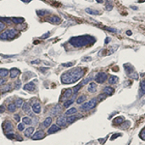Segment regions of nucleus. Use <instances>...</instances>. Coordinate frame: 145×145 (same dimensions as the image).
Instances as JSON below:
<instances>
[{
	"label": "nucleus",
	"instance_id": "f257e3e1",
	"mask_svg": "<svg viewBox=\"0 0 145 145\" xmlns=\"http://www.w3.org/2000/svg\"><path fill=\"white\" fill-rule=\"evenodd\" d=\"M84 72L85 71L82 68H75L69 72H66L61 76V82L64 84L74 83L84 76Z\"/></svg>",
	"mask_w": 145,
	"mask_h": 145
},
{
	"label": "nucleus",
	"instance_id": "f03ea898",
	"mask_svg": "<svg viewBox=\"0 0 145 145\" xmlns=\"http://www.w3.org/2000/svg\"><path fill=\"white\" fill-rule=\"evenodd\" d=\"M95 39L92 38L91 36H78V37H72L70 40L71 45H72L76 47H80V46H85L91 44H94Z\"/></svg>",
	"mask_w": 145,
	"mask_h": 145
},
{
	"label": "nucleus",
	"instance_id": "7ed1b4c3",
	"mask_svg": "<svg viewBox=\"0 0 145 145\" xmlns=\"http://www.w3.org/2000/svg\"><path fill=\"white\" fill-rule=\"evenodd\" d=\"M97 104H98V99L94 98V99H92L91 101H89L88 103H85L84 105H82V106H81V109H82V110H85V111L90 110V109H92L93 107H95V106H97Z\"/></svg>",
	"mask_w": 145,
	"mask_h": 145
},
{
	"label": "nucleus",
	"instance_id": "20e7f679",
	"mask_svg": "<svg viewBox=\"0 0 145 145\" xmlns=\"http://www.w3.org/2000/svg\"><path fill=\"white\" fill-rule=\"evenodd\" d=\"M106 78H107V75L106 74V72H99V74L96 76L95 80L98 83H103L106 80Z\"/></svg>",
	"mask_w": 145,
	"mask_h": 145
},
{
	"label": "nucleus",
	"instance_id": "39448f33",
	"mask_svg": "<svg viewBox=\"0 0 145 145\" xmlns=\"http://www.w3.org/2000/svg\"><path fill=\"white\" fill-rule=\"evenodd\" d=\"M3 129H4V131L9 133V132L13 131L14 126H13V124L10 122V121H5V122L3 123Z\"/></svg>",
	"mask_w": 145,
	"mask_h": 145
},
{
	"label": "nucleus",
	"instance_id": "423d86ee",
	"mask_svg": "<svg viewBox=\"0 0 145 145\" xmlns=\"http://www.w3.org/2000/svg\"><path fill=\"white\" fill-rule=\"evenodd\" d=\"M44 137H45V133L43 131H38L32 135V139H34V140H39Z\"/></svg>",
	"mask_w": 145,
	"mask_h": 145
},
{
	"label": "nucleus",
	"instance_id": "0eeeda50",
	"mask_svg": "<svg viewBox=\"0 0 145 145\" xmlns=\"http://www.w3.org/2000/svg\"><path fill=\"white\" fill-rule=\"evenodd\" d=\"M9 74H10V77L12 78H16L17 77H18L20 75V71L18 69H16V68H13L10 72H9Z\"/></svg>",
	"mask_w": 145,
	"mask_h": 145
},
{
	"label": "nucleus",
	"instance_id": "6e6552de",
	"mask_svg": "<svg viewBox=\"0 0 145 145\" xmlns=\"http://www.w3.org/2000/svg\"><path fill=\"white\" fill-rule=\"evenodd\" d=\"M35 88H36V86H35V83H34V82H29V83L25 84V85H24V87H23L24 90L29 91V92H33V91L35 90Z\"/></svg>",
	"mask_w": 145,
	"mask_h": 145
},
{
	"label": "nucleus",
	"instance_id": "1a4fd4ad",
	"mask_svg": "<svg viewBox=\"0 0 145 145\" xmlns=\"http://www.w3.org/2000/svg\"><path fill=\"white\" fill-rule=\"evenodd\" d=\"M66 125H67V118H65L64 116H62V117H59L57 119V126L65 127Z\"/></svg>",
	"mask_w": 145,
	"mask_h": 145
},
{
	"label": "nucleus",
	"instance_id": "9d476101",
	"mask_svg": "<svg viewBox=\"0 0 145 145\" xmlns=\"http://www.w3.org/2000/svg\"><path fill=\"white\" fill-rule=\"evenodd\" d=\"M72 89H66L65 91H64V93H63V98H61V100L62 101H65L66 99H69L70 98V96H72Z\"/></svg>",
	"mask_w": 145,
	"mask_h": 145
},
{
	"label": "nucleus",
	"instance_id": "9b49d317",
	"mask_svg": "<svg viewBox=\"0 0 145 145\" xmlns=\"http://www.w3.org/2000/svg\"><path fill=\"white\" fill-rule=\"evenodd\" d=\"M32 109H33L34 113L39 114L41 112V105L39 103H34V105L32 106Z\"/></svg>",
	"mask_w": 145,
	"mask_h": 145
},
{
	"label": "nucleus",
	"instance_id": "f8f14e48",
	"mask_svg": "<svg viewBox=\"0 0 145 145\" xmlns=\"http://www.w3.org/2000/svg\"><path fill=\"white\" fill-rule=\"evenodd\" d=\"M124 68H125V70H126V72H127V74L132 77V74H134V69H133L132 65L125 64V65H124Z\"/></svg>",
	"mask_w": 145,
	"mask_h": 145
},
{
	"label": "nucleus",
	"instance_id": "ddd939ff",
	"mask_svg": "<svg viewBox=\"0 0 145 145\" xmlns=\"http://www.w3.org/2000/svg\"><path fill=\"white\" fill-rule=\"evenodd\" d=\"M60 130V128L57 126V125H52L51 127H50V129H48V131H47V134H53V133H56V132H58Z\"/></svg>",
	"mask_w": 145,
	"mask_h": 145
},
{
	"label": "nucleus",
	"instance_id": "4468645a",
	"mask_svg": "<svg viewBox=\"0 0 145 145\" xmlns=\"http://www.w3.org/2000/svg\"><path fill=\"white\" fill-rule=\"evenodd\" d=\"M47 20L50 21V22H51V23H59V22L61 21V18L58 17H56V16H53V17H48Z\"/></svg>",
	"mask_w": 145,
	"mask_h": 145
},
{
	"label": "nucleus",
	"instance_id": "2eb2a0df",
	"mask_svg": "<svg viewBox=\"0 0 145 145\" xmlns=\"http://www.w3.org/2000/svg\"><path fill=\"white\" fill-rule=\"evenodd\" d=\"M51 123H52V118L51 117H47L46 119H45V121L43 122V126L44 127H50V125H51Z\"/></svg>",
	"mask_w": 145,
	"mask_h": 145
},
{
	"label": "nucleus",
	"instance_id": "dca6fc26",
	"mask_svg": "<svg viewBox=\"0 0 145 145\" xmlns=\"http://www.w3.org/2000/svg\"><path fill=\"white\" fill-rule=\"evenodd\" d=\"M7 33H8V39H14L17 35V31L15 29H9L7 30Z\"/></svg>",
	"mask_w": 145,
	"mask_h": 145
},
{
	"label": "nucleus",
	"instance_id": "f3484780",
	"mask_svg": "<svg viewBox=\"0 0 145 145\" xmlns=\"http://www.w3.org/2000/svg\"><path fill=\"white\" fill-rule=\"evenodd\" d=\"M113 92H114V89L111 88V87H108V86H107V87H105V89H104V94H106V96L112 95Z\"/></svg>",
	"mask_w": 145,
	"mask_h": 145
},
{
	"label": "nucleus",
	"instance_id": "a211bd4d",
	"mask_svg": "<svg viewBox=\"0 0 145 145\" xmlns=\"http://www.w3.org/2000/svg\"><path fill=\"white\" fill-rule=\"evenodd\" d=\"M61 110H62V107L60 106V105H56V106L52 108V114H53V115H57Z\"/></svg>",
	"mask_w": 145,
	"mask_h": 145
},
{
	"label": "nucleus",
	"instance_id": "6ab92c4d",
	"mask_svg": "<svg viewBox=\"0 0 145 145\" xmlns=\"http://www.w3.org/2000/svg\"><path fill=\"white\" fill-rule=\"evenodd\" d=\"M76 113H77V109H76L75 107H72V108L68 109V110L65 112V115L70 116V115H74V114H76Z\"/></svg>",
	"mask_w": 145,
	"mask_h": 145
},
{
	"label": "nucleus",
	"instance_id": "aec40b11",
	"mask_svg": "<svg viewBox=\"0 0 145 145\" xmlns=\"http://www.w3.org/2000/svg\"><path fill=\"white\" fill-rule=\"evenodd\" d=\"M96 90H97V85H96V83L91 82V83L89 84V86H88V91H89L90 93H92V92H95Z\"/></svg>",
	"mask_w": 145,
	"mask_h": 145
},
{
	"label": "nucleus",
	"instance_id": "412c9836",
	"mask_svg": "<svg viewBox=\"0 0 145 145\" xmlns=\"http://www.w3.org/2000/svg\"><path fill=\"white\" fill-rule=\"evenodd\" d=\"M77 119H78V116H76V115H70V116L67 118V123L71 124V123H72V122H75Z\"/></svg>",
	"mask_w": 145,
	"mask_h": 145
},
{
	"label": "nucleus",
	"instance_id": "4be33fe9",
	"mask_svg": "<svg viewBox=\"0 0 145 145\" xmlns=\"http://www.w3.org/2000/svg\"><path fill=\"white\" fill-rule=\"evenodd\" d=\"M33 132H34V127H30L24 132V134H25V136L29 137V136H31V134H33Z\"/></svg>",
	"mask_w": 145,
	"mask_h": 145
},
{
	"label": "nucleus",
	"instance_id": "5701e85b",
	"mask_svg": "<svg viewBox=\"0 0 145 145\" xmlns=\"http://www.w3.org/2000/svg\"><path fill=\"white\" fill-rule=\"evenodd\" d=\"M85 11H86L87 14H90V15H100V14H101V12L96 11V10H92V9H90V8H87Z\"/></svg>",
	"mask_w": 145,
	"mask_h": 145
},
{
	"label": "nucleus",
	"instance_id": "b1692460",
	"mask_svg": "<svg viewBox=\"0 0 145 145\" xmlns=\"http://www.w3.org/2000/svg\"><path fill=\"white\" fill-rule=\"evenodd\" d=\"M8 74H9L8 70H6V69H0V78H5V77L8 76Z\"/></svg>",
	"mask_w": 145,
	"mask_h": 145
},
{
	"label": "nucleus",
	"instance_id": "393cba45",
	"mask_svg": "<svg viewBox=\"0 0 145 145\" xmlns=\"http://www.w3.org/2000/svg\"><path fill=\"white\" fill-rule=\"evenodd\" d=\"M22 109H23L24 112L28 113V112L30 111V106H29V104H27V103H23V105H22Z\"/></svg>",
	"mask_w": 145,
	"mask_h": 145
},
{
	"label": "nucleus",
	"instance_id": "a878e982",
	"mask_svg": "<svg viewBox=\"0 0 145 145\" xmlns=\"http://www.w3.org/2000/svg\"><path fill=\"white\" fill-rule=\"evenodd\" d=\"M12 21L15 22L16 24H20L24 21V18H22V17H14V18H12Z\"/></svg>",
	"mask_w": 145,
	"mask_h": 145
},
{
	"label": "nucleus",
	"instance_id": "bb28decb",
	"mask_svg": "<svg viewBox=\"0 0 145 145\" xmlns=\"http://www.w3.org/2000/svg\"><path fill=\"white\" fill-rule=\"evenodd\" d=\"M124 122V118L123 117H117V118H115V120H114V124H116V125H120L121 123H123Z\"/></svg>",
	"mask_w": 145,
	"mask_h": 145
},
{
	"label": "nucleus",
	"instance_id": "cd10ccee",
	"mask_svg": "<svg viewBox=\"0 0 145 145\" xmlns=\"http://www.w3.org/2000/svg\"><path fill=\"white\" fill-rule=\"evenodd\" d=\"M86 101V96H80V97H78V100H77V104H82V103H84Z\"/></svg>",
	"mask_w": 145,
	"mask_h": 145
},
{
	"label": "nucleus",
	"instance_id": "c85d7f7f",
	"mask_svg": "<svg viewBox=\"0 0 145 145\" xmlns=\"http://www.w3.org/2000/svg\"><path fill=\"white\" fill-rule=\"evenodd\" d=\"M117 80H118V78H116V77H114V76H111V77H109V78H108V82H109L110 84L116 83Z\"/></svg>",
	"mask_w": 145,
	"mask_h": 145
},
{
	"label": "nucleus",
	"instance_id": "c756f323",
	"mask_svg": "<svg viewBox=\"0 0 145 145\" xmlns=\"http://www.w3.org/2000/svg\"><path fill=\"white\" fill-rule=\"evenodd\" d=\"M15 105L17 106V107H21L22 106V105H23V100L22 99H17L16 100V103H15Z\"/></svg>",
	"mask_w": 145,
	"mask_h": 145
},
{
	"label": "nucleus",
	"instance_id": "7c9ffc66",
	"mask_svg": "<svg viewBox=\"0 0 145 145\" xmlns=\"http://www.w3.org/2000/svg\"><path fill=\"white\" fill-rule=\"evenodd\" d=\"M72 103H74V98H72L71 100H68L67 102H65V104L63 105V106H64V107H69Z\"/></svg>",
	"mask_w": 145,
	"mask_h": 145
},
{
	"label": "nucleus",
	"instance_id": "2f4dec72",
	"mask_svg": "<svg viewBox=\"0 0 145 145\" xmlns=\"http://www.w3.org/2000/svg\"><path fill=\"white\" fill-rule=\"evenodd\" d=\"M22 122H23V124H25V125H30L31 124V119L29 117H24L22 119Z\"/></svg>",
	"mask_w": 145,
	"mask_h": 145
},
{
	"label": "nucleus",
	"instance_id": "473e14b6",
	"mask_svg": "<svg viewBox=\"0 0 145 145\" xmlns=\"http://www.w3.org/2000/svg\"><path fill=\"white\" fill-rule=\"evenodd\" d=\"M16 107H17V106L15 105V104H10L9 106H8V110L9 111H16Z\"/></svg>",
	"mask_w": 145,
	"mask_h": 145
},
{
	"label": "nucleus",
	"instance_id": "72a5a7b5",
	"mask_svg": "<svg viewBox=\"0 0 145 145\" xmlns=\"http://www.w3.org/2000/svg\"><path fill=\"white\" fill-rule=\"evenodd\" d=\"M0 39H1V40H8V33H7V31H5V32L0 34Z\"/></svg>",
	"mask_w": 145,
	"mask_h": 145
},
{
	"label": "nucleus",
	"instance_id": "f704fd0d",
	"mask_svg": "<svg viewBox=\"0 0 145 145\" xmlns=\"http://www.w3.org/2000/svg\"><path fill=\"white\" fill-rule=\"evenodd\" d=\"M81 86H83V85L81 84V82H80V83H78L76 87H74V89H72V93H77V92L81 88Z\"/></svg>",
	"mask_w": 145,
	"mask_h": 145
},
{
	"label": "nucleus",
	"instance_id": "c9c22d12",
	"mask_svg": "<svg viewBox=\"0 0 145 145\" xmlns=\"http://www.w3.org/2000/svg\"><path fill=\"white\" fill-rule=\"evenodd\" d=\"M12 86H11V84H8V85H6V86H4L2 89H1V91L2 92H7V91H10L12 88H11Z\"/></svg>",
	"mask_w": 145,
	"mask_h": 145
},
{
	"label": "nucleus",
	"instance_id": "e433bc0d",
	"mask_svg": "<svg viewBox=\"0 0 145 145\" xmlns=\"http://www.w3.org/2000/svg\"><path fill=\"white\" fill-rule=\"evenodd\" d=\"M140 87H141V93H144L145 92V80L140 81Z\"/></svg>",
	"mask_w": 145,
	"mask_h": 145
},
{
	"label": "nucleus",
	"instance_id": "4c0bfd02",
	"mask_svg": "<svg viewBox=\"0 0 145 145\" xmlns=\"http://www.w3.org/2000/svg\"><path fill=\"white\" fill-rule=\"evenodd\" d=\"M21 86V80H16L15 82V88L16 89H19Z\"/></svg>",
	"mask_w": 145,
	"mask_h": 145
},
{
	"label": "nucleus",
	"instance_id": "58836bf2",
	"mask_svg": "<svg viewBox=\"0 0 145 145\" xmlns=\"http://www.w3.org/2000/svg\"><path fill=\"white\" fill-rule=\"evenodd\" d=\"M37 14H38V16H45V15H46V14H48V12L47 11H37Z\"/></svg>",
	"mask_w": 145,
	"mask_h": 145
},
{
	"label": "nucleus",
	"instance_id": "ea45409f",
	"mask_svg": "<svg viewBox=\"0 0 145 145\" xmlns=\"http://www.w3.org/2000/svg\"><path fill=\"white\" fill-rule=\"evenodd\" d=\"M24 128H25V127H24V124H23V123H21V124H19V125L17 126V129H18V131H20V132H22V131L24 130Z\"/></svg>",
	"mask_w": 145,
	"mask_h": 145
},
{
	"label": "nucleus",
	"instance_id": "a19ab883",
	"mask_svg": "<svg viewBox=\"0 0 145 145\" xmlns=\"http://www.w3.org/2000/svg\"><path fill=\"white\" fill-rule=\"evenodd\" d=\"M7 137L10 138V139H13L16 137V134H7Z\"/></svg>",
	"mask_w": 145,
	"mask_h": 145
},
{
	"label": "nucleus",
	"instance_id": "79ce46f5",
	"mask_svg": "<svg viewBox=\"0 0 145 145\" xmlns=\"http://www.w3.org/2000/svg\"><path fill=\"white\" fill-rule=\"evenodd\" d=\"M74 65V63H72V62H70V63H64V64H62V66L63 67H71V66H72Z\"/></svg>",
	"mask_w": 145,
	"mask_h": 145
},
{
	"label": "nucleus",
	"instance_id": "37998d69",
	"mask_svg": "<svg viewBox=\"0 0 145 145\" xmlns=\"http://www.w3.org/2000/svg\"><path fill=\"white\" fill-rule=\"evenodd\" d=\"M4 28H5V24H4L2 21H0V32H1Z\"/></svg>",
	"mask_w": 145,
	"mask_h": 145
},
{
	"label": "nucleus",
	"instance_id": "c03bdc74",
	"mask_svg": "<svg viewBox=\"0 0 145 145\" xmlns=\"http://www.w3.org/2000/svg\"><path fill=\"white\" fill-rule=\"evenodd\" d=\"M112 8H113V6H112L110 3L107 2V4H106V9H107L108 11H110V10H112Z\"/></svg>",
	"mask_w": 145,
	"mask_h": 145
},
{
	"label": "nucleus",
	"instance_id": "a18cd8bd",
	"mask_svg": "<svg viewBox=\"0 0 145 145\" xmlns=\"http://www.w3.org/2000/svg\"><path fill=\"white\" fill-rule=\"evenodd\" d=\"M14 118H15V120L17 121V122H18V121L20 120V118H19V115H18V114H16V115L14 116Z\"/></svg>",
	"mask_w": 145,
	"mask_h": 145
},
{
	"label": "nucleus",
	"instance_id": "49530a36",
	"mask_svg": "<svg viewBox=\"0 0 145 145\" xmlns=\"http://www.w3.org/2000/svg\"><path fill=\"white\" fill-rule=\"evenodd\" d=\"M4 110H5V107H4V106H0V112H4Z\"/></svg>",
	"mask_w": 145,
	"mask_h": 145
},
{
	"label": "nucleus",
	"instance_id": "de8ad7c7",
	"mask_svg": "<svg viewBox=\"0 0 145 145\" xmlns=\"http://www.w3.org/2000/svg\"><path fill=\"white\" fill-rule=\"evenodd\" d=\"M48 36H50V32H46V33H45L42 38H43V39H45V38H46V37H48Z\"/></svg>",
	"mask_w": 145,
	"mask_h": 145
},
{
	"label": "nucleus",
	"instance_id": "09e8293b",
	"mask_svg": "<svg viewBox=\"0 0 145 145\" xmlns=\"http://www.w3.org/2000/svg\"><path fill=\"white\" fill-rule=\"evenodd\" d=\"M3 83H5V79H3V78H0V85H2Z\"/></svg>",
	"mask_w": 145,
	"mask_h": 145
},
{
	"label": "nucleus",
	"instance_id": "8fccbe9b",
	"mask_svg": "<svg viewBox=\"0 0 145 145\" xmlns=\"http://www.w3.org/2000/svg\"><path fill=\"white\" fill-rule=\"evenodd\" d=\"M35 63H40V60H35V61H32V64H35Z\"/></svg>",
	"mask_w": 145,
	"mask_h": 145
},
{
	"label": "nucleus",
	"instance_id": "3c124183",
	"mask_svg": "<svg viewBox=\"0 0 145 145\" xmlns=\"http://www.w3.org/2000/svg\"><path fill=\"white\" fill-rule=\"evenodd\" d=\"M21 1H23V2H26V3H28V2H30L31 0H21Z\"/></svg>",
	"mask_w": 145,
	"mask_h": 145
},
{
	"label": "nucleus",
	"instance_id": "603ef678",
	"mask_svg": "<svg viewBox=\"0 0 145 145\" xmlns=\"http://www.w3.org/2000/svg\"><path fill=\"white\" fill-rule=\"evenodd\" d=\"M109 41H110V39H109V38H106V44H107Z\"/></svg>",
	"mask_w": 145,
	"mask_h": 145
},
{
	"label": "nucleus",
	"instance_id": "864d4df0",
	"mask_svg": "<svg viewBox=\"0 0 145 145\" xmlns=\"http://www.w3.org/2000/svg\"><path fill=\"white\" fill-rule=\"evenodd\" d=\"M83 60H84V61H90V60H91V58H84Z\"/></svg>",
	"mask_w": 145,
	"mask_h": 145
},
{
	"label": "nucleus",
	"instance_id": "5fc2aeb1",
	"mask_svg": "<svg viewBox=\"0 0 145 145\" xmlns=\"http://www.w3.org/2000/svg\"><path fill=\"white\" fill-rule=\"evenodd\" d=\"M127 35H129V36L132 35V32H131V31H127Z\"/></svg>",
	"mask_w": 145,
	"mask_h": 145
},
{
	"label": "nucleus",
	"instance_id": "6e6d98bb",
	"mask_svg": "<svg viewBox=\"0 0 145 145\" xmlns=\"http://www.w3.org/2000/svg\"><path fill=\"white\" fill-rule=\"evenodd\" d=\"M97 1H98L99 3H102V2H103V0H97Z\"/></svg>",
	"mask_w": 145,
	"mask_h": 145
},
{
	"label": "nucleus",
	"instance_id": "4d7b16f0",
	"mask_svg": "<svg viewBox=\"0 0 145 145\" xmlns=\"http://www.w3.org/2000/svg\"><path fill=\"white\" fill-rule=\"evenodd\" d=\"M132 8H133V9H134V10H136V9H137V8H136V7H135V6H133V7H132Z\"/></svg>",
	"mask_w": 145,
	"mask_h": 145
}]
</instances>
